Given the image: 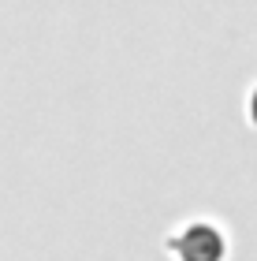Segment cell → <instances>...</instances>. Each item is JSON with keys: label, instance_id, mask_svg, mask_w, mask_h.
Instances as JSON below:
<instances>
[{"label": "cell", "instance_id": "1", "mask_svg": "<svg viewBox=\"0 0 257 261\" xmlns=\"http://www.w3.org/2000/svg\"><path fill=\"white\" fill-rule=\"evenodd\" d=\"M175 254L183 261H220L224 257V239L209 224H190L175 243Z\"/></svg>", "mask_w": 257, "mask_h": 261}, {"label": "cell", "instance_id": "2", "mask_svg": "<svg viewBox=\"0 0 257 261\" xmlns=\"http://www.w3.org/2000/svg\"><path fill=\"white\" fill-rule=\"evenodd\" d=\"M250 116H253V123H257V90H253V101H250Z\"/></svg>", "mask_w": 257, "mask_h": 261}]
</instances>
